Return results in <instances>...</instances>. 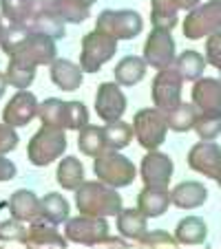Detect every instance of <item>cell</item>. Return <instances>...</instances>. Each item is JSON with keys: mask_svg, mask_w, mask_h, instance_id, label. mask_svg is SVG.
<instances>
[{"mask_svg": "<svg viewBox=\"0 0 221 249\" xmlns=\"http://www.w3.org/2000/svg\"><path fill=\"white\" fill-rule=\"evenodd\" d=\"M0 47L5 55H9V60H18L31 66L51 64L58 57L56 40L44 33L29 31L24 24H9L5 29V38Z\"/></svg>", "mask_w": 221, "mask_h": 249, "instance_id": "1", "label": "cell"}, {"mask_svg": "<svg viewBox=\"0 0 221 249\" xmlns=\"http://www.w3.org/2000/svg\"><path fill=\"white\" fill-rule=\"evenodd\" d=\"M78 212L84 216H113L122 210V196L102 181H84L76 190Z\"/></svg>", "mask_w": 221, "mask_h": 249, "instance_id": "2", "label": "cell"}, {"mask_svg": "<svg viewBox=\"0 0 221 249\" xmlns=\"http://www.w3.org/2000/svg\"><path fill=\"white\" fill-rule=\"evenodd\" d=\"M38 115L42 126L69 128V130H82L89 124V110L82 102H64V99L49 97L38 106Z\"/></svg>", "mask_w": 221, "mask_h": 249, "instance_id": "3", "label": "cell"}, {"mask_svg": "<svg viewBox=\"0 0 221 249\" xmlns=\"http://www.w3.org/2000/svg\"><path fill=\"white\" fill-rule=\"evenodd\" d=\"M66 150V137L62 128H53V126H42L36 135L31 137L27 148L29 161L38 168L53 163L58 157H62V152Z\"/></svg>", "mask_w": 221, "mask_h": 249, "instance_id": "4", "label": "cell"}, {"mask_svg": "<svg viewBox=\"0 0 221 249\" xmlns=\"http://www.w3.org/2000/svg\"><path fill=\"white\" fill-rule=\"evenodd\" d=\"M93 172H95V177H98V181L111 185V188L131 185L133 179H135V165L124 155H120L118 150H106L95 157Z\"/></svg>", "mask_w": 221, "mask_h": 249, "instance_id": "5", "label": "cell"}, {"mask_svg": "<svg viewBox=\"0 0 221 249\" xmlns=\"http://www.w3.org/2000/svg\"><path fill=\"white\" fill-rule=\"evenodd\" d=\"M118 51V40L108 33L102 31H91L82 38V55H80V66L84 73H98L104 64Z\"/></svg>", "mask_w": 221, "mask_h": 249, "instance_id": "6", "label": "cell"}, {"mask_svg": "<svg viewBox=\"0 0 221 249\" xmlns=\"http://www.w3.org/2000/svg\"><path fill=\"white\" fill-rule=\"evenodd\" d=\"M133 130L146 150H157L168 135V122L160 108H141L133 119Z\"/></svg>", "mask_w": 221, "mask_h": 249, "instance_id": "7", "label": "cell"}, {"mask_svg": "<svg viewBox=\"0 0 221 249\" xmlns=\"http://www.w3.org/2000/svg\"><path fill=\"white\" fill-rule=\"evenodd\" d=\"M95 29L113 36L115 40H131L141 33L144 22L141 16L133 9H106L98 16Z\"/></svg>", "mask_w": 221, "mask_h": 249, "instance_id": "8", "label": "cell"}, {"mask_svg": "<svg viewBox=\"0 0 221 249\" xmlns=\"http://www.w3.org/2000/svg\"><path fill=\"white\" fill-rule=\"evenodd\" d=\"M183 36L188 40H199L206 38L210 33L219 31L221 29V0H210L197 5L195 9L188 11L186 20L181 24Z\"/></svg>", "mask_w": 221, "mask_h": 249, "instance_id": "9", "label": "cell"}, {"mask_svg": "<svg viewBox=\"0 0 221 249\" xmlns=\"http://www.w3.org/2000/svg\"><path fill=\"white\" fill-rule=\"evenodd\" d=\"M64 238L78 245H104L108 238V223L104 216H80L66 221Z\"/></svg>", "mask_w": 221, "mask_h": 249, "instance_id": "10", "label": "cell"}, {"mask_svg": "<svg viewBox=\"0 0 221 249\" xmlns=\"http://www.w3.org/2000/svg\"><path fill=\"white\" fill-rule=\"evenodd\" d=\"M181 73L175 69L173 64L160 69V73L153 80V102L161 113H168L181 102Z\"/></svg>", "mask_w": 221, "mask_h": 249, "instance_id": "11", "label": "cell"}, {"mask_svg": "<svg viewBox=\"0 0 221 249\" xmlns=\"http://www.w3.org/2000/svg\"><path fill=\"white\" fill-rule=\"evenodd\" d=\"M144 62L153 69H166L175 62V40L166 29H153L144 42Z\"/></svg>", "mask_w": 221, "mask_h": 249, "instance_id": "12", "label": "cell"}, {"mask_svg": "<svg viewBox=\"0 0 221 249\" xmlns=\"http://www.w3.org/2000/svg\"><path fill=\"white\" fill-rule=\"evenodd\" d=\"M126 110V95L122 93L120 84H111V82H104L100 84L98 95H95V113L100 119H104L106 124L118 122L120 117Z\"/></svg>", "mask_w": 221, "mask_h": 249, "instance_id": "13", "label": "cell"}, {"mask_svg": "<svg viewBox=\"0 0 221 249\" xmlns=\"http://www.w3.org/2000/svg\"><path fill=\"white\" fill-rule=\"evenodd\" d=\"M188 165L195 172L203 174L208 179H219L221 177V148L212 141H199L197 146L190 148Z\"/></svg>", "mask_w": 221, "mask_h": 249, "instance_id": "14", "label": "cell"}, {"mask_svg": "<svg viewBox=\"0 0 221 249\" xmlns=\"http://www.w3.org/2000/svg\"><path fill=\"white\" fill-rule=\"evenodd\" d=\"M193 104L197 110L208 117L221 119V80L199 77L193 84Z\"/></svg>", "mask_w": 221, "mask_h": 249, "instance_id": "15", "label": "cell"}, {"mask_svg": "<svg viewBox=\"0 0 221 249\" xmlns=\"http://www.w3.org/2000/svg\"><path fill=\"white\" fill-rule=\"evenodd\" d=\"M173 177V161L164 152L151 150L141 159V179L146 188H168Z\"/></svg>", "mask_w": 221, "mask_h": 249, "instance_id": "16", "label": "cell"}, {"mask_svg": "<svg viewBox=\"0 0 221 249\" xmlns=\"http://www.w3.org/2000/svg\"><path fill=\"white\" fill-rule=\"evenodd\" d=\"M38 106L40 104L33 93H29V90H18V93L9 99V104L2 108V122L14 128L27 126V124L38 115Z\"/></svg>", "mask_w": 221, "mask_h": 249, "instance_id": "17", "label": "cell"}, {"mask_svg": "<svg viewBox=\"0 0 221 249\" xmlns=\"http://www.w3.org/2000/svg\"><path fill=\"white\" fill-rule=\"evenodd\" d=\"M40 9L53 18H60L62 22L73 24L84 22L91 16L89 5H84L82 0H40Z\"/></svg>", "mask_w": 221, "mask_h": 249, "instance_id": "18", "label": "cell"}, {"mask_svg": "<svg viewBox=\"0 0 221 249\" xmlns=\"http://www.w3.org/2000/svg\"><path fill=\"white\" fill-rule=\"evenodd\" d=\"M7 207H9L11 216L22 223L24 221L33 223V221H40V218H42V201H40L31 190H16V192L11 194Z\"/></svg>", "mask_w": 221, "mask_h": 249, "instance_id": "19", "label": "cell"}, {"mask_svg": "<svg viewBox=\"0 0 221 249\" xmlns=\"http://www.w3.org/2000/svg\"><path fill=\"white\" fill-rule=\"evenodd\" d=\"M51 69H49V73H51V82L58 86L60 90H66V93H71V90H78L82 84V77H84V71H82V66L73 64L71 60H64V57H58V60H53Z\"/></svg>", "mask_w": 221, "mask_h": 249, "instance_id": "20", "label": "cell"}, {"mask_svg": "<svg viewBox=\"0 0 221 249\" xmlns=\"http://www.w3.org/2000/svg\"><path fill=\"white\" fill-rule=\"evenodd\" d=\"M22 245L27 247H66V238L60 236V231L56 230V225L47 221H33L31 227L27 230V236H24Z\"/></svg>", "mask_w": 221, "mask_h": 249, "instance_id": "21", "label": "cell"}, {"mask_svg": "<svg viewBox=\"0 0 221 249\" xmlns=\"http://www.w3.org/2000/svg\"><path fill=\"white\" fill-rule=\"evenodd\" d=\"M170 205V192L166 188H146L137 194V210L146 218H157L166 214Z\"/></svg>", "mask_w": 221, "mask_h": 249, "instance_id": "22", "label": "cell"}, {"mask_svg": "<svg viewBox=\"0 0 221 249\" xmlns=\"http://www.w3.org/2000/svg\"><path fill=\"white\" fill-rule=\"evenodd\" d=\"M208 196V190L199 181H183L170 192V203L179 207V210H195V207L203 205Z\"/></svg>", "mask_w": 221, "mask_h": 249, "instance_id": "23", "label": "cell"}, {"mask_svg": "<svg viewBox=\"0 0 221 249\" xmlns=\"http://www.w3.org/2000/svg\"><path fill=\"white\" fill-rule=\"evenodd\" d=\"M0 9L9 24H27L40 11V0H0Z\"/></svg>", "mask_w": 221, "mask_h": 249, "instance_id": "24", "label": "cell"}, {"mask_svg": "<svg viewBox=\"0 0 221 249\" xmlns=\"http://www.w3.org/2000/svg\"><path fill=\"white\" fill-rule=\"evenodd\" d=\"M208 238V227L203 218L186 216L175 230V240L179 245H203Z\"/></svg>", "mask_w": 221, "mask_h": 249, "instance_id": "25", "label": "cell"}, {"mask_svg": "<svg viewBox=\"0 0 221 249\" xmlns=\"http://www.w3.org/2000/svg\"><path fill=\"white\" fill-rule=\"evenodd\" d=\"M179 5L177 0H151V22L153 29H170L177 27Z\"/></svg>", "mask_w": 221, "mask_h": 249, "instance_id": "26", "label": "cell"}, {"mask_svg": "<svg viewBox=\"0 0 221 249\" xmlns=\"http://www.w3.org/2000/svg\"><path fill=\"white\" fill-rule=\"evenodd\" d=\"M148 218L141 214L140 210H120L118 214V230L124 238L128 240H140L141 236L148 231V225H146Z\"/></svg>", "mask_w": 221, "mask_h": 249, "instance_id": "27", "label": "cell"}, {"mask_svg": "<svg viewBox=\"0 0 221 249\" xmlns=\"http://www.w3.org/2000/svg\"><path fill=\"white\" fill-rule=\"evenodd\" d=\"M146 75V62L144 57L128 55L115 66V82L122 86H135L137 82H141Z\"/></svg>", "mask_w": 221, "mask_h": 249, "instance_id": "28", "label": "cell"}, {"mask_svg": "<svg viewBox=\"0 0 221 249\" xmlns=\"http://www.w3.org/2000/svg\"><path fill=\"white\" fill-rule=\"evenodd\" d=\"M166 115V122H168V128L175 132H188L193 130L195 126V119H197L199 110L195 104H183L179 102L175 108H170Z\"/></svg>", "mask_w": 221, "mask_h": 249, "instance_id": "29", "label": "cell"}, {"mask_svg": "<svg viewBox=\"0 0 221 249\" xmlns=\"http://www.w3.org/2000/svg\"><path fill=\"white\" fill-rule=\"evenodd\" d=\"M56 179L64 190H78L84 183V168H82V163L76 157H66L58 165Z\"/></svg>", "mask_w": 221, "mask_h": 249, "instance_id": "30", "label": "cell"}, {"mask_svg": "<svg viewBox=\"0 0 221 249\" xmlns=\"http://www.w3.org/2000/svg\"><path fill=\"white\" fill-rule=\"evenodd\" d=\"M78 146H80V152L86 157H98L102 152H106V139H104V128L98 126H89L86 124L80 130V137H78Z\"/></svg>", "mask_w": 221, "mask_h": 249, "instance_id": "31", "label": "cell"}, {"mask_svg": "<svg viewBox=\"0 0 221 249\" xmlns=\"http://www.w3.org/2000/svg\"><path fill=\"white\" fill-rule=\"evenodd\" d=\"M42 221L51 223V225L69 221V203L62 194L51 192L42 198Z\"/></svg>", "mask_w": 221, "mask_h": 249, "instance_id": "32", "label": "cell"}, {"mask_svg": "<svg viewBox=\"0 0 221 249\" xmlns=\"http://www.w3.org/2000/svg\"><path fill=\"white\" fill-rule=\"evenodd\" d=\"M24 27H27L29 31L44 33V36H49V38H53V40H62V38H64V33H66L64 31V22H62L60 18H53V16L44 14L42 9L33 16V18L29 20Z\"/></svg>", "mask_w": 221, "mask_h": 249, "instance_id": "33", "label": "cell"}, {"mask_svg": "<svg viewBox=\"0 0 221 249\" xmlns=\"http://www.w3.org/2000/svg\"><path fill=\"white\" fill-rule=\"evenodd\" d=\"M133 135V124H126V122H111L108 126H104V139H106V148L108 150H122L131 143Z\"/></svg>", "mask_w": 221, "mask_h": 249, "instance_id": "34", "label": "cell"}, {"mask_svg": "<svg viewBox=\"0 0 221 249\" xmlns=\"http://www.w3.org/2000/svg\"><path fill=\"white\" fill-rule=\"evenodd\" d=\"M175 69L181 73L183 80H199L206 69V57L199 55L197 51H183L179 57H175Z\"/></svg>", "mask_w": 221, "mask_h": 249, "instance_id": "35", "label": "cell"}, {"mask_svg": "<svg viewBox=\"0 0 221 249\" xmlns=\"http://www.w3.org/2000/svg\"><path fill=\"white\" fill-rule=\"evenodd\" d=\"M5 77L14 89L18 90H27L31 86V82L36 80V66L31 64H22L18 60H9V66L5 71Z\"/></svg>", "mask_w": 221, "mask_h": 249, "instance_id": "36", "label": "cell"}, {"mask_svg": "<svg viewBox=\"0 0 221 249\" xmlns=\"http://www.w3.org/2000/svg\"><path fill=\"white\" fill-rule=\"evenodd\" d=\"M193 130L199 135V139L203 141H212L221 135V119L219 117H208V115H197L195 119V126Z\"/></svg>", "mask_w": 221, "mask_h": 249, "instance_id": "37", "label": "cell"}, {"mask_svg": "<svg viewBox=\"0 0 221 249\" xmlns=\"http://www.w3.org/2000/svg\"><path fill=\"white\" fill-rule=\"evenodd\" d=\"M24 236H27V230L22 227V221H18V218L0 223V240H5V243L18 240V243H22Z\"/></svg>", "mask_w": 221, "mask_h": 249, "instance_id": "38", "label": "cell"}, {"mask_svg": "<svg viewBox=\"0 0 221 249\" xmlns=\"http://www.w3.org/2000/svg\"><path fill=\"white\" fill-rule=\"evenodd\" d=\"M206 62L221 71V29L208 36V40H206Z\"/></svg>", "mask_w": 221, "mask_h": 249, "instance_id": "39", "label": "cell"}, {"mask_svg": "<svg viewBox=\"0 0 221 249\" xmlns=\"http://www.w3.org/2000/svg\"><path fill=\"white\" fill-rule=\"evenodd\" d=\"M137 243H140L141 247H175L177 240H175L173 236H168L166 231H146Z\"/></svg>", "mask_w": 221, "mask_h": 249, "instance_id": "40", "label": "cell"}, {"mask_svg": "<svg viewBox=\"0 0 221 249\" xmlns=\"http://www.w3.org/2000/svg\"><path fill=\"white\" fill-rule=\"evenodd\" d=\"M18 146V135H16L14 126H9V124H0V155H7V152H11L14 148Z\"/></svg>", "mask_w": 221, "mask_h": 249, "instance_id": "41", "label": "cell"}, {"mask_svg": "<svg viewBox=\"0 0 221 249\" xmlns=\"http://www.w3.org/2000/svg\"><path fill=\"white\" fill-rule=\"evenodd\" d=\"M14 177H16L14 161L5 159V155H0V181H11Z\"/></svg>", "mask_w": 221, "mask_h": 249, "instance_id": "42", "label": "cell"}, {"mask_svg": "<svg viewBox=\"0 0 221 249\" xmlns=\"http://www.w3.org/2000/svg\"><path fill=\"white\" fill-rule=\"evenodd\" d=\"M177 5H179V9H195V7L199 5V0H177Z\"/></svg>", "mask_w": 221, "mask_h": 249, "instance_id": "43", "label": "cell"}, {"mask_svg": "<svg viewBox=\"0 0 221 249\" xmlns=\"http://www.w3.org/2000/svg\"><path fill=\"white\" fill-rule=\"evenodd\" d=\"M7 84H9V82H7L5 73H2V71H0V97H2V95H5V89H7Z\"/></svg>", "mask_w": 221, "mask_h": 249, "instance_id": "44", "label": "cell"}, {"mask_svg": "<svg viewBox=\"0 0 221 249\" xmlns=\"http://www.w3.org/2000/svg\"><path fill=\"white\" fill-rule=\"evenodd\" d=\"M104 245H126V240H120V238H106Z\"/></svg>", "mask_w": 221, "mask_h": 249, "instance_id": "45", "label": "cell"}, {"mask_svg": "<svg viewBox=\"0 0 221 249\" xmlns=\"http://www.w3.org/2000/svg\"><path fill=\"white\" fill-rule=\"evenodd\" d=\"M5 38V24H2V18H0V42Z\"/></svg>", "mask_w": 221, "mask_h": 249, "instance_id": "46", "label": "cell"}, {"mask_svg": "<svg viewBox=\"0 0 221 249\" xmlns=\"http://www.w3.org/2000/svg\"><path fill=\"white\" fill-rule=\"evenodd\" d=\"M82 2H84V5H89V7H91V5H93V2H95V0H82Z\"/></svg>", "mask_w": 221, "mask_h": 249, "instance_id": "47", "label": "cell"}]
</instances>
